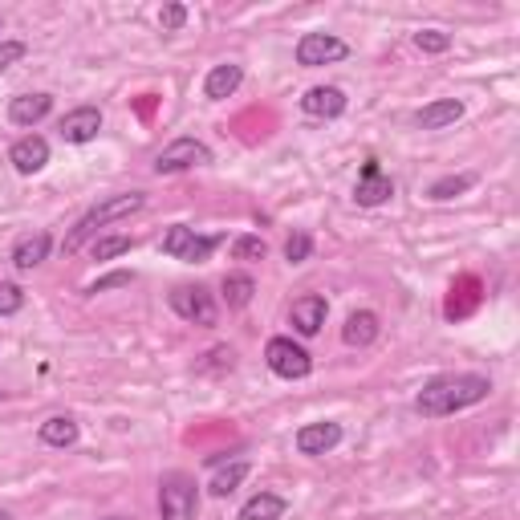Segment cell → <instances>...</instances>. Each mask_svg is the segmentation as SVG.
I'll return each instance as SVG.
<instances>
[{
  "label": "cell",
  "instance_id": "7c38bea8",
  "mask_svg": "<svg viewBox=\"0 0 520 520\" xmlns=\"http://www.w3.org/2000/svg\"><path fill=\"white\" fill-rule=\"evenodd\" d=\"M346 106H350V98H346L342 86H309L301 94V110L309 118H342Z\"/></svg>",
  "mask_w": 520,
  "mask_h": 520
},
{
  "label": "cell",
  "instance_id": "d4e9b609",
  "mask_svg": "<svg viewBox=\"0 0 520 520\" xmlns=\"http://www.w3.org/2000/svg\"><path fill=\"white\" fill-rule=\"evenodd\" d=\"M135 248V240H130L126 232H114V236H98L94 244H90V256L94 260H114V256H122V252H130Z\"/></svg>",
  "mask_w": 520,
  "mask_h": 520
},
{
  "label": "cell",
  "instance_id": "f1b7e54d",
  "mask_svg": "<svg viewBox=\"0 0 520 520\" xmlns=\"http://www.w3.org/2000/svg\"><path fill=\"white\" fill-rule=\"evenodd\" d=\"M415 45H419L423 53H447V49H451V33H443V29H419V33H415Z\"/></svg>",
  "mask_w": 520,
  "mask_h": 520
},
{
  "label": "cell",
  "instance_id": "6da1fadb",
  "mask_svg": "<svg viewBox=\"0 0 520 520\" xmlns=\"http://www.w3.org/2000/svg\"><path fill=\"white\" fill-rule=\"evenodd\" d=\"M488 395H492V378L484 374H439L415 395V411L423 419H447L455 411L484 403Z\"/></svg>",
  "mask_w": 520,
  "mask_h": 520
},
{
  "label": "cell",
  "instance_id": "e575fe53",
  "mask_svg": "<svg viewBox=\"0 0 520 520\" xmlns=\"http://www.w3.org/2000/svg\"><path fill=\"white\" fill-rule=\"evenodd\" d=\"M106 520H126V516H106Z\"/></svg>",
  "mask_w": 520,
  "mask_h": 520
},
{
  "label": "cell",
  "instance_id": "277c9868",
  "mask_svg": "<svg viewBox=\"0 0 520 520\" xmlns=\"http://www.w3.org/2000/svg\"><path fill=\"white\" fill-rule=\"evenodd\" d=\"M167 305L175 309V317H183L187 325H200V330H212L216 317H220L216 297L204 285H175L167 293Z\"/></svg>",
  "mask_w": 520,
  "mask_h": 520
},
{
  "label": "cell",
  "instance_id": "1f68e13d",
  "mask_svg": "<svg viewBox=\"0 0 520 520\" xmlns=\"http://www.w3.org/2000/svg\"><path fill=\"white\" fill-rule=\"evenodd\" d=\"M25 53H29V45H25V41H0V74H5L9 65H17Z\"/></svg>",
  "mask_w": 520,
  "mask_h": 520
},
{
  "label": "cell",
  "instance_id": "484cf974",
  "mask_svg": "<svg viewBox=\"0 0 520 520\" xmlns=\"http://www.w3.org/2000/svg\"><path fill=\"white\" fill-rule=\"evenodd\" d=\"M269 256V244L260 236H236L232 240V260H265Z\"/></svg>",
  "mask_w": 520,
  "mask_h": 520
},
{
  "label": "cell",
  "instance_id": "836d02e7",
  "mask_svg": "<svg viewBox=\"0 0 520 520\" xmlns=\"http://www.w3.org/2000/svg\"><path fill=\"white\" fill-rule=\"evenodd\" d=\"M0 33H5V17H0Z\"/></svg>",
  "mask_w": 520,
  "mask_h": 520
},
{
  "label": "cell",
  "instance_id": "3957f363",
  "mask_svg": "<svg viewBox=\"0 0 520 520\" xmlns=\"http://www.w3.org/2000/svg\"><path fill=\"white\" fill-rule=\"evenodd\" d=\"M220 244H224V236H204V232H195L187 224H171L163 232V252L171 260H183V265H208Z\"/></svg>",
  "mask_w": 520,
  "mask_h": 520
},
{
  "label": "cell",
  "instance_id": "9c48e42d",
  "mask_svg": "<svg viewBox=\"0 0 520 520\" xmlns=\"http://www.w3.org/2000/svg\"><path fill=\"white\" fill-rule=\"evenodd\" d=\"M390 195H395V179L382 171L378 159H366V163H362V175H358V183H354V204H358V208H378V204L390 200Z\"/></svg>",
  "mask_w": 520,
  "mask_h": 520
},
{
  "label": "cell",
  "instance_id": "2e32d148",
  "mask_svg": "<svg viewBox=\"0 0 520 520\" xmlns=\"http://www.w3.org/2000/svg\"><path fill=\"white\" fill-rule=\"evenodd\" d=\"M240 82H244V65H236V61L212 65L208 78H204V98L208 102H224V98H232L240 90Z\"/></svg>",
  "mask_w": 520,
  "mask_h": 520
},
{
  "label": "cell",
  "instance_id": "30bf717a",
  "mask_svg": "<svg viewBox=\"0 0 520 520\" xmlns=\"http://www.w3.org/2000/svg\"><path fill=\"white\" fill-rule=\"evenodd\" d=\"M102 135V110L98 106H78L61 118V139L74 143V147H86Z\"/></svg>",
  "mask_w": 520,
  "mask_h": 520
},
{
  "label": "cell",
  "instance_id": "83f0119b",
  "mask_svg": "<svg viewBox=\"0 0 520 520\" xmlns=\"http://www.w3.org/2000/svg\"><path fill=\"white\" fill-rule=\"evenodd\" d=\"M25 309V289L13 281H0V317H13Z\"/></svg>",
  "mask_w": 520,
  "mask_h": 520
},
{
  "label": "cell",
  "instance_id": "603a6c76",
  "mask_svg": "<svg viewBox=\"0 0 520 520\" xmlns=\"http://www.w3.org/2000/svg\"><path fill=\"white\" fill-rule=\"evenodd\" d=\"M220 293H224V305H228V309H244V305L256 297V281H252L248 273H228V277L220 281Z\"/></svg>",
  "mask_w": 520,
  "mask_h": 520
},
{
  "label": "cell",
  "instance_id": "cb8c5ba5",
  "mask_svg": "<svg viewBox=\"0 0 520 520\" xmlns=\"http://www.w3.org/2000/svg\"><path fill=\"white\" fill-rule=\"evenodd\" d=\"M248 472H252V464H248V460H232L228 468H220V472L212 476V484H208V492L224 500V496H232V492H236V488H240V484L248 480Z\"/></svg>",
  "mask_w": 520,
  "mask_h": 520
},
{
  "label": "cell",
  "instance_id": "d6a6232c",
  "mask_svg": "<svg viewBox=\"0 0 520 520\" xmlns=\"http://www.w3.org/2000/svg\"><path fill=\"white\" fill-rule=\"evenodd\" d=\"M0 520H13V516H9V512H5V508H0Z\"/></svg>",
  "mask_w": 520,
  "mask_h": 520
},
{
  "label": "cell",
  "instance_id": "5b68a950",
  "mask_svg": "<svg viewBox=\"0 0 520 520\" xmlns=\"http://www.w3.org/2000/svg\"><path fill=\"white\" fill-rule=\"evenodd\" d=\"M200 512V492H195V480L187 472H171L159 484V516L163 520H195Z\"/></svg>",
  "mask_w": 520,
  "mask_h": 520
},
{
  "label": "cell",
  "instance_id": "8992f818",
  "mask_svg": "<svg viewBox=\"0 0 520 520\" xmlns=\"http://www.w3.org/2000/svg\"><path fill=\"white\" fill-rule=\"evenodd\" d=\"M212 163V147L200 143V139H175L167 143L159 155H155V175H179V171H191V167H208Z\"/></svg>",
  "mask_w": 520,
  "mask_h": 520
},
{
  "label": "cell",
  "instance_id": "4dcf8cb0",
  "mask_svg": "<svg viewBox=\"0 0 520 520\" xmlns=\"http://www.w3.org/2000/svg\"><path fill=\"white\" fill-rule=\"evenodd\" d=\"M159 25H163V33H179L187 25V5H163L159 9Z\"/></svg>",
  "mask_w": 520,
  "mask_h": 520
},
{
  "label": "cell",
  "instance_id": "ba28073f",
  "mask_svg": "<svg viewBox=\"0 0 520 520\" xmlns=\"http://www.w3.org/2000/svg\"><path fill=\"white\" fill-rule=\"evenodd\" d=\"M350 57V41H342L338 33H305L297 41V65L317 70V65H334Z\"/></svg>",
  "mask_w": 520,
  "mask_h": 520
},
{
  "label": "cell",
  "instance_id": "d6986e66",
  "mask_svg": "<svg viewBox=\"0 0 520 520\" xmlns=\"http://www.w3.org/2000/svg\"><path fill=\"white\" fill-rule=\"evenodd\" d=\"M289 512V500L277 496V492H256L240 504V516L236 520H281Z\"/></svg>",
  "mask_w": 520,
  "mask_h": 520
},
{
  "label": "cell",
  "instance_id": "f546056e",
  "mask_svg": "<svg viewBox=\"0 0 520 520\" xmlns=\"http://www.w3.org/2000/svg\"><path fill=\"white\" fill-rule=\"evenodd\" d=\"M130 281H135V273L118 269V273H106V277H98L94 285H86V293H90V297H98V293H110V289H126Z\"/></svg>",
  "mask_w": 520,
  "mask_h": 520
},
{
  "label": "cell",
  "instance_id": "52a82bcc",
  "mask_svg": "<svg viewBox=\"0 0 520 520\" xmlns=\"http://www.w3.org/2000/svg\"><path fill=\"white\" fill-rule=\"evenodd\" d=\"M265 362H269V370H273L277 378H289V382L313 374V358H309V350L297 346L293 338H269V346H265Z\"/></svg>",
  "mask_w": 520,
  "mask_h": 520
},
{
  "label": "cell",
  "instance_id": "8fae6325",
  "mask_svg": "<svg viewBox=\"0 0 520 520\" xmlns=\"http://www.w3.org/2000/svg\"><path fill=\"white\" fill-rule=\"evenodd\" d=\"M325 317H330V301H325L321 293H305V297H297L293 309H289V321H293V330H297L301 338L321 334Z\"/></svg>",
  "mask_w": 520,
  "mask_h": 520
},
{
  "label": "cell",
  "instance_id": "4fadbf2b",
  "mask_svg": "<svg viewBox=\"0 0 520 520\" xmlns=\"http://www.w3.org/2000/svg\"><path fill=\"white\" fill-rule=\"evenodd\" d=\"M342 423H334V419H325V423H305L301 431H297V451L301 455H325V451H334L338 443H342Z\"/></svg>",
  "mask_w": 520,
  "mask_h": 520
},
{
  "label": "cell",
  "instance_id": "5bb4252c",
  "mask_svg": "<svg viewBox=\"0 0 520 520\" xmlns=\"http://www.w3.org/2000/svg\"><path fill=\"white\" fill-rule=\"evenodd\" d=\"M49 248H53V236L49 232H29L13 244V269L17 273H33L49 260Z\"/></svg>",
  "mask_w": 520,
  "mask_h": 520
},
{
  "label": "cell",
  "instance_id": "44dd1931",
  "mask_svg": "<svg viewBox=\"0 0 520 520\" xmlns=\"http://www.w3.org/2000/svg\"><path fill=\"white\" fill-rule=\"evenodd\" d=\"M78 435H82V427H78V419H70V415H49V419L37 427V439H41L45 447H74Z\"/></svg>",
  "mask_w": 520,
  "mask_h": 520
},
{
  "label": "cell",
  "instance_id": "e0dca14e",
  "mask_svg": "<svg viewBox=\"0 0 520 520\" xmlns=\"http://www.w3.org/2000/svg\"><path fill=\"white\" fill-rule=\"evenodd\" d=\"M49 110H53V98H49V94H17V98L9 102V122L33 130L37 122L49 118Z\"/></svg>",
  "mask_w": 520,
  "mask_h": 520
},
{
  "label": "cell",
  "instance_id": "7402d4cb",
  "mask_svg": "<svg viewBox=\"0 0 520 520\" xmlns=\"http://www.w3.org/2000/svg\"><path fill=\"white\" fill-rule=\"evenodd\" d=\"M476 187V175L472 171H464V175H443V179H435L431 187H427V200L431 204H447V200H455V195H464V191H472Z\"/></svg>",
  "mask_w": 520,
  "mask_h": 520
},
{
  "label": "cell",
  "instance_id": "7a4b0ae2",
  "mask_svg": "<svg viewBox=\"0 0 520 520\" xmlns=\"http://www.w3.org/2000/svg\"><path fill=\"white\" fill-rule=\"evenodd\" d=\"M143 208H147V195H143V191H118V195H106V200L94 204V208L70 228V236L61 240L65 256L78 252L86 240H94L98 228H106V224H114V220H126V216H135V212H143Z\"/></svg>",
  "mask_w": 520,
  "mask_h": 520
},
{
  "label": "cell",
  "instance_id": "4316f807",
  "mask_svg": "<svg viewBox=\"0 0 520 520\" xmlns=\"http://www.w3.org/2000/svg\"><path fill=\"white\" fill-rule=\"evenodd\" d=\"M309 256H313V236L309 232H293L285 240V260H289V265H305Z\"/></svg>",
  "mask_w": 520,
  "mask_h": 520
},
{
  "label": "cell",
  "instance_id": "ffe728a7",
  "mask_svg": "<svg viewBox=\"0 0 520 520\" xmlns=\"http://www.w3.org/2000/svg\"><path fill=\"white\" fill-rule=\"evenodd\" d=\"M378 330H382V325H378V313H374V309H358V313H350L346 325H342V342L362 350V346H370V342L378 338Z\"/></svg>",
  "mask_w": 520,
  "mask_h": 520
},
{
  "label": "cell",
  "instance_id": "9a60e30c",
  "mask_svg": "<svg viewBox=\"0 0 520 520\" xmlns=\"http://www.w3.org/2000/svg\"><path fill=\"white\" fill-rule=\"evenodd\" d=\"M9 163H13L17 175H37V171H45V163H49V143H45L41 135H25V139L13 143Z\"/></svg>",
  "mask_w": 520,
  "mask_h": 520
},
{
  "label": "cell",
  "instance_id": "ac0fdd59",
  "mask_svg": "<svg viewBox=\"0 0 520 520\" xmlns=\"http://www.w3.org/2000/svg\"><path fill=\"white\" fill-rule=\"evenodd\" d=\"M460 118H464V102L460 98H435V102H427L419 110V126L423 130H447V126H455Z\"/></svg>",
  "mask_w": 520,
  "mask_h": 520
}]
</instances>
